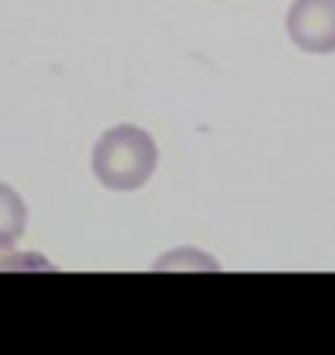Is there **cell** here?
<instances>
[{"label":"cell","instance_id":"6da1fadb","mask_svg":"<svg viewBox=\"0 0 335 355\" xmlns=\"http://www.w3.org/2000/svg\"><path fill=\"white\" fill-rule=\"evenodd\" d=\"M92 167L108 189H142L157 167L155 139L136 125H115L100 136L92 155Z\"/></svg>","mask_w":335,"mask_h":355},{"label":"cell","instance_id":"3957f363","mask_svg":"<svg viewBox=\"0 0 335 355\" xmlns=\"http://www.w3.org/2000/svg\"><path fill=\"white\" fill-rule=\"evenodd\" d=\"M24 225H26V207L22 196L11 186L0 183V233L19 238L24 233Z\"/></svg>","mask_w":335,"mask_h":355},{"label":"cell","instance_id":"7a4b0ae2","mask_svg":"<svg viewBox=\"0 0 335 355\" xmlns=\"http://www.w3.org/2000/svg\"><path fill=\"white\" fill-rule=\"evenodd\" d=\"M286 29L304 53H335V0H293L286 16Z\"/></svg>","mask_w":335,"mask_h":355},{"label":"cell","instance_id":"277c9868","mask_svg":"<svg viewBox=\"0 0 335 355\" xmlns=\"http://www.w3.org/2000/svg\"><path fill=\"white\" fill-rule=\"evenodd\" d=\"M29 256H19L13 251V238L0 233V269H22V261Z\"/></svg>","mask_w":335,"mask_h":355}]
</instances>
